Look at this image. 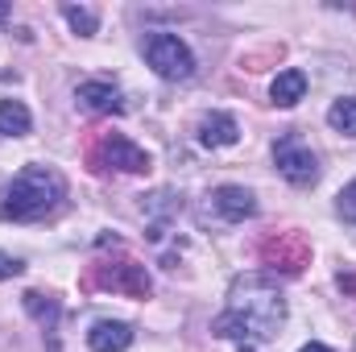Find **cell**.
Instances as JSON below:
<instances>
[{"mask_svg":"<svg viewBox=\"0 0 356 352\" xmlns=\"http://www.w3.org/2000/svg\"><path fill=\"white\" fill-rule=\"evenodd\" d=\"M286 323V294L269 282L266 273H245L228 290V311L216 315L211 336L220 340H241V349L273 340L277 328Z\"/></svg>","mask_w":356,"mask_h":352,"instance_id":"1","label":"cell"},{"mask_svg":"<svg viewBox=\"0 0 356 352\" xmlns=\"http://www.w3.org/2000/svg\"><path fill=\"white\" fill-rule=\"evenodd\" d=\"M67 199V178L50 166H25L0 186V220H17V224H29V220H42L50 216L58 203Z\"/></svg>","mask_w":356,"mask_h":352,"instance_id":"2","label":"cell"},{"mask_svg":"<svg viewBox=\"0 0 356 352\" xmlns=\"http://www.w3.org/2000/svg\"><path fill=\"white\" fill-rule=\"evenodd\" d=\"M145 63H149L162 79H170V83H182V79L195 75V54H191V46H186L178 33H166V29H158V33L145 38Z\"/></svg>","mask_w":356,"mask_h":352,"instance_id":"3","label":"cell"},{"mask_svg":"<svg viewBox=\"0 0 356 352\" xmlns=\"http://www.w3.org/2000/svg\"><path fill=\"white\" fill-rule=\"evenodd\" d=\"M273 166H277V175L286 178V182H294V186H315V178H319V158H315V150L298 133H286L273 145Z\"/></svg>","mask_w":356,"mask_h":352,"instance_id":"4","label":"cell"},{"mask_svg":"<svg viewBox=\"0 0 356 352\" xmlns=\"http://www.w3.org/2000/svg\"><path fill=\"white\" fill-rule=\"evenodd\" d=\"M91 162H95V170H120V175H141V170H149V154H145L137 141H129L124 133H108V137L95 145Z\"/></svg>","mask_w":356,"mask_h":352,"instance_id":"5","label":"cell"},{"mask_svg":"<svg viewBox=\"0 0 356 352\" xmlns=\"http://www.w3.org/2000/svg\"><path fill=\"white\" fill-rule=\"evenodd\" d=\"M211 207H216V216H220V220H228V224H245V220H253V216H257V195H253L249 186L224 182V186H216Z\"/></svg>","mask_w":356,"mask_h":352,"instance_id":"6","label":"cell"},{"mask_svg":"<svg viewBox=\"0 0 356 352\" xmlns=\"http://www.w3.org/2000/svg\"><path fill=\"white\" fill-rule=\"evenodd\" d=\"M236 141H241L236 116H228V112H207V116L199 120V145H207V150H228V145H236Z\"/></svg>","mask_w":356,"mask_h":352,"instance_id":"7","label":"cell"},{"mask_svg":"<svg viewBox=\"0 0 356 352\" xmlns=\"http://www.w3.org/2000/svg\"><path fill=\"white\" fill-rule=\"evenodd\" d=\"M75 99H79V108H88V112H124V95H120L116 83H108V79H88V83H79Z\"/></svg>","mask_w":356,"mask_h":352,"instance_id":"8","label":"cell"},{"mask_svg":"<svg viewBox=\"0 0 356 352\" xmlns=\"http://www.w3.org/2000/svg\"><path fill=\"white\" fill-rule=\"evenodd\" d=\"M133 344V328L120 319H99L88 332V349L91 352H124Z\"/></svg>","mask_w":356,"mask_h":352,"instance_id":"9","label":"cell"},{"mask_svg":"<svg viewBox=\"0 0 356 352\" xmlns=\"http://www.w3.org/2000/svg\"><path fill=\"white\" fill-rule=\"evenodd\" d=\"M302 95H307V75H302L298 67H290V71H277V79L269 83V99H273L277 108H294Z\"/></svg>","mask_w":356,"mask_h":352,"instance_id":"10","label":"cell"},{"mask_svg":"<svg viewBox=\"0 0 356 352\" xmlns=\"http://www.w3.org/2000/svg\"><path fill=\"white\" fill-rule=\"evenodd\" d=\"M104 286H112V290H124V294H133V298H145L149 294V278H145V269L141 265H120V273H104L99 278Z\"/></svg>","mask_w":356,"mask_h":352,"instance_id":"11","label":"cell"},{"mask_svg":"<svg viewBox=\"0 0 356 352\" xmlns=\"http://www.w3.org/2000/svg\"><path fill=\"white\" fill-rule=\"evenodd\" d=\"M33 129V116L21 99H0V137H25Z\"/></svg>","mask_w":356,"mask_h":352,"instance_id":"12","label":"cell"},{"mask_svg":"<svg viewBox=\"0 0 356 352\" xmlns=\"http://www.w3.org/2000/svg\"><path fill=\"white\" fill-rule=\"evenodd\" d=\"M327 125L344 137H356V95H340L332 108H327Z\"/></svg>","mask_w":356,"mask_h":352,"instance_id":"13","label":"cell"},{"mask_svg":"<svg viewBox=\"0 0 356 352\" xmlns=\"http://www.w3.org/2000/svg\"><path fill=\"white\" fill-rule=\"evenodd\" d=\"M63 17L71 21V29H75L79 38H91V33L99 29V17H95L91 8H83V4H63Z\"/></svg>","mask_w":356,"mask_h":352,"instance_id":"14","label":"cell"},{"mask_svg":"<svg viewBox=\"0 0 356 352\" xmlns=\"http://www.w3.org/2000/svg\"><path fill=\"white\" fill-rule=\"evenodd\" d=\"M336 211H340V220H348V224H356V178L336 195Z\"/></svg>","mask_w":356,"mask_h":352,"instance_id":"15","label":"cell"},{"mask_svg":"<svg viewBox=\"0 0 356 352\" xmlns=\"http://www.w3.org/2000/svg\"><path fill=\"white\" fill-rule=\"evenodd\" d=\"M25 307H29L42 323H46V319H58V303H50V298H46V307H42V294H38V290H29V294H25Z\"/></svg>","mask_w":356,"mask_h":352,"instance_id":"16","label":"cell"},{"mask_svg":"<svg viewBox=\"0 0 356 352\" xmlns=\"http://www.w3.org/2000/svg\"><path fill=\"white\" fill-rule=\"evenodd\" d=\"M21 269H25V262H21V257H13V253H0V282L17 278Z\"/></svg>","mask_w":356,"mask_h":352,"instance_id":"17","label":"cell"},{"mask_svg":"<svg viewBox=\"0 0 356 352\" xmlns=\"http://www.w3.org/2000/svg\"><path fill=\"white\" fill-rule=\"evenodd\" d=\"M298 352H332V349H327V344H315V340H311V344H302Z\"/></svg>","mask_w":356,"mask_h":352,"instance_id":"18","label":"cell"},{"mask_svg":"<svg viewBox=\"0 0 356 352\" xmlns=\"http://www.w3.org/2000/svg\"><path fill=\"white\" fill-rule=\"evenodd\" d=\"M353 352H356V349H353Z\"/></svg>","mask_w":356,"mask_h":352,"instance_id":"19","label":"cell"}]
</instances>
